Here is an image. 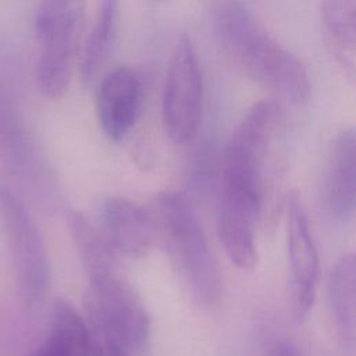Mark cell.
<instances>
[{
	"mask_svg": "<svg viewBox=\"0 0 356 356\" xmlns=\"http://www.w3.org/2000/svg\"><path fill=\"white\" fill-rule=\"evenodd\" d=\"M214 36L227 58L274 95L300 104L312 92L305 64L284 47L241 0H214Z\"/></svg>",
	"mask_w": 356,
	"mask_h": 356,
	"instance_id": "obj_1",
	"label": "cell"
},
{
	"mask_svg": "<svg viewBox=\"0 0 356 356\" xmlns=\"http://www.w3.org/2000/svg\"><path fill=\"white\" fill-rule=\"evenodd\" d=\"M150 216L156 238L193 300L206 309L218 307L224 298L221 271L188 199L178 192L160 193Z\"/></svg>",
	"mask_w": 356,
	"mask_h": 356,
	"instance_id": "obj_2",
	"label": "cell"
},
{
	"mask_svg": "<svg viewBox=\"0 0 356 356\" xmlns=\"http://www.w3.org/2000/svg\"><path fill=\"white\" fill-rule=\"evenodd\" d=\"M86 277L93 335L129 356L145 352L152 325L139 293L118 275L115 267Z\"/></svg>",
	"mask_w": 356,
	"mask_h": 356,
	"instance_id": "obj_3",
	"label": "cell"
},
{
	"mask_svg": "<svg viewBox=\"0 0 356 356\" xmlns=\"http://www.w3.org/2000/svg\"><path fill=\"white\" fill-rule=\"evenodd\" d=\"M86 0H42L35 15V35L40 44L36 79L40 92L61 97L71 82L83 31Z\"/></svg>",
	"mask_w": 356,
	"mask_h": 356,
	"instance_id": "obj_4",
	"label": "cell"
},
{
	"mask_svg": "<svg viewBox=\"0 0 356 356\" xmlns=\"http://www.w3.org/2000/svg\"><path fill=\"white\" fill-rule=\"evenodd\" d=\"M282 108L274 100L254 103L243 115L222 156L221 182L263 196V170L282 128Z\"/></svg>",
	"mask_w": 356,
	"mask_h": 356,
	"instance_id": "obj_5",
	"label": "cell"
},
{
	"mask_svg": "<svg viewBox=\"0 0 356 356\" xmlns=\"http://www.w3.org/2000/svg\"><path fill=\"white\" fill-rule=\"evenodd\" d=\"M0 222L7 236L19 295L26 305H36L44 298L50 282L46 246L25 204L6 186H0Z\"/></svg>",
	"mask_w": 356,
	"mask_h": 356,
	"instance_id": "obj_6",
	"label": "cell"
},
{
	"mask_svg": "<svg viewBox=\"0 0 356 356\" xmlns=\"http://www.w3.org/2000/svg\"><path fill=\"white\" fill-rule=\"evenodd\" d=\"M202 99L203 81L197 54L191 38L182 35L171 53L161 99L163 125L174 143H186L196 135Z\"/></svg>",
	"mask_w": 356,
	"mask_h": 356,
	"instance_id": "obj_7",
	"label": "cell"
},
{
	"mask_svg": "<svg viewBox=\"0 0 356 356\" xmlns=\"http://www.w3.org/2000/svg\"><path fill=\"white\" fill-rule=\"evenodd\" d=\"M261 199L260 193L220 182L217 232L228 259L241 270H252L257 263L256 227Z\"/></svg>",
	"mask_w": 356,
	"mask_h": 356,
	"instance_id": "obj_8",
	"label": "cell"
},
{
	"mask_svg": "<svg viewBox=\"0 0 356 356\" xmlns=\"http://www.w3.org/2000/svg\"><path fill=\"white\" fill-rule=\"evenodd\" d=\"M288 286L292 314L302 323L309 316L318 285V256L302 200L296 193L286 203Z\"/></svg>",
	"mask_w": 356,
	"mask_h": 356,
	"instance_id": "obj_9",
	"label": "cell"
},
{
	"mask_svg": "<svg viewBox=\"0 0 356 356\" xmlns=\"http://www.w3.org/2000/svg\"><path fill=\"white\" fill-rule=\"evenodd\" d=\"M142 103L139 75L120 67L110 71L100 82L96 95L99 125L111 142H121L134 128Z\"/></svg>",
	"mask_w": 356,
	"mask_h": 356,
	"instance_id": "obj_10",
	"label": "cell"
},
{
	"mask_svg": "<svg viewBox=\"0 0 356 356\" xmlns=\"http://www.w3.org/2000/svg\"><path fill=\"white\" fill-rule=\"evenodd\" d=\"M102 227L110 249L128 259L146 256L156 239L150 211L121 196H111L103 203Z\"/></svg>",
	"mask_w": 356,
	"mask_h": 356,
	"instance_id": "obj_11",
	"label": "cell"
},
{
	"mask_svg": "<svg viewBox=\"0 0 356 356\" xmlns=\"http://www.w3.org/2000/svg\"><path fill=\"white\" fill-rule=\"evenodd\" d=\"M323 204L335 221L353 216L356 204V139L352 128H345L334 138L323 179Z\"/></svg>",
	"mask_w": 356,
	"mask_h": 356,
	"instance_id": "obj_12",
	"label": "cell"
},
{
	"mask_svg": "<svg viewBox=\"0 0 356 356\" xmlns=\"http://www.w3.org/2000/svg\"><path fill=\"white\" fill-rule=\"evenodd\" d=\"M325 43L343 75L353 83L356 71V0H323Z\"/></svg>",
	"mask_w": 356,
	"mask_h": 356,
	"instance_id": "obj_13",
	"label": "cell"
},
{
	"mask_svg": "<svg viewBox=\"0 0 356 356\" xmlns=\"http://www.w3.org/2000/svg\"><path fill=\"white\" fill-rule=\"evenodd\" d=\"M56 356H99V343L85 320L65 300H57L44 342Z\"/></svg>",
	"mask_w": 356,
	"mask_h": 356,
	"instance_id": "obj_14",
	"label": "cell"
},
{
	"mask_svg": "<svg viewBox=\"0 0 356 356\" xmlns=\"http://www.w3.org/2000/svg\"><path fill=\"white\" fill-rule=\"evenodd\" d=\"M327 298L338 334L343 341L353 343L356 324V263L352 253L342 256L330 271Z\"/></svg>",
	"mask_w": 356,
	"mask_h": 356,
	"instance_id": "obj_15",
	"label": "cell"
},
{
	"mask_svg": "<svg viewBox=\"0 0 356 356\" xmlns=\"http://www.w3.org/2000/svg\"><path fill=\"white\" fill-rule=\"evenodd\" d=\"M118 0H99V7L92 31L85 42L81 75L85 82H90L107 61L117 36Z\"/></svg>",
	"mask_w": 356,
	"mask_h": 356,
	"instance_id": "obj_16",
	"label": "cell"
},
{
	"mask_svg": "<svg viewBox=\"0 0 356 356\" xmlns=\"http://www.w3.org/2000/svg\"><path fill=\"white\" fill-rule=\"evenodd\" d=\"M270 356H302V355L291 342L280 341L273 346Z\"/></svg>",
	"mask_w": 356,
	"mask_h": 356,
	"instance_id": "obj_17",
	"label": "cell"
},
{
	"mask_svg": "<svg viewBox=\"0 0 356 356\" xmlns=\"http://www.w3.org/2000/svg\"><path fill=\"white\" fill-rule=\"evenodd\" d=\"M31 356H54L51 352H50V349L46 346V345H43L40 349H38L33 355H31Z\"/></svg>",
	"mask_w": 356,
	"mask_h": 356,
	"instance_id": "obj_18",
	"label": "cell"
}]
</instances>
